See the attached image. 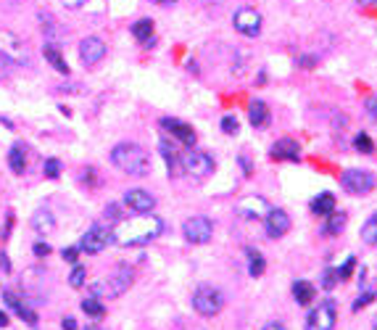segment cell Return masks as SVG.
<instances>
[{"label":"cell","instance_id":"1","mask_svg":"<svg viewBox=\"0 0 377 330\" xmlns=\"http://www.w3.org/2000/svg\"><path fill=\"white\" fill-rule=\"evenodd\" d=\"M164 233V220H158L154 214H135L132 220H119L111 227L114 243L130 248V246H142L151 243Z\"/></svg>","mask_w":377,"mask_h":330},{"label":"cell","instance_id":"2","mask_svg":"<svg viewBox=\"0 0 377 330\" xmlns=\"http://www.w3.org/2000/svg\"><path fill=\"white\" fill-rule=\"evenodd\" d=\"M111 164L130 177H145L151 172V154L138 143H119L111 151Z\"/></svg>","mask_w":377,"mask_h":330},{"label":"cell","instance_id":"3","mask_svg":"<svg viewBox=\"0 0 377 330\" xmlns=\"http://www.w3.org/2000/svg\"><path fill=\"white\" fill-rule=\"evenodd\" d=\"M222 307H224V296L219 288H214V285H198L193 291V309L198 315H203V317H214Z\"/></svg>","mask_w":377,"mask_h":330},{"label":"cell","instance_id":"4","mask_svg":"<svg viewBox=\"0 0 377 330\" xmlns=\"http://www.w3.org/2000/svg\"><path fill=\"white\" fill-rule=\"evenodd\" d=\"M341 185L346 193H351V196H364L369 190L377 185V180L372 172H367V169H348V172H343L341 175Z\"/></svg>","mask_w":377,"mask_h":330},{"label":"cell","instance_id":"5","mask_svg":"<svg viewBox=\"0 0 377 330\" xmlns=\"http://www.w3.org/2000/svg\"><path fill=\"white\" fill-rule=\"evenodd\" d=\"M182 236L188 243L193 246H203V243H209L214 236V222L209 217H190L188 222L182 224Z\"/></svg>","mask_w":377,"mask_h":330},{"label":"cell","instance_id":"6","mask_svg":"<svg viewBox=\"0 0 377 330\" xmlns=\"http://www.w3.org/2000/svg\"><path fill=\"white\" fill-rule=\"evenodd\" d=\"M111 241H114V236H111V230H108L106 224H93L82 236V241H80L77 248H80L82 254H101Z\"/></svg>","mask_w":377,"mask_h":330},{"label":"cell","instance_id":"7","mask_svg":"<svg viewBox=\"0 0 377 330\" xmlns=\"http://www.w3.org/2000/svg\"><path fill=\"white\" fill-rule=\"evenodd\" d=\"M0 59L11 61V64H27L29 61L24 43L8 29H0Z\"/></svg>","mask_w":377,"mask_h":330},{"label":"cell","instance_id":"8","mask_svg":"<svg viewBox=\"0 0 377 330\" xmlns=\"http://www.w3.org/2000/svg\"><path fill=\"white\" fill-rule=\"evenodd\" d=\"M132 280H135V272H132L130 264H119L117 270L108 275L106 285L101 283V288H103V296H108V299H117V296H121L127 288H130Z\"/></svg>","mask_w":377,"mask_h":330},{"label":"cell","instance_id":"9","mask_svg":"<svg viewBox=\"0 0 377 330\" xmlns=\"http://www.w3.org/2000/svg\"><path fill=\"white\" fill-rule=\"evenodd\" d=\"M335 322H338V309L332 299L322 301L309 312V330H335Z\"/></svg>","mask_w":377,"mask_h":330},{"label":"cell","instance_id":"10","mask_svg":"<svg viewBox=\"0 0 377 330\" xmlns=\"http://www.w3.org/2000/svg\"><path fill=\"white\" fill-rule=\"evenodd\" d=\"M182 166L190 177L195 180H209L214 175V159L203 151H190L185 159H182Z\"/></svg>","mask_w":377,"mask_h":330},{"label":"cell","instance_id":"11","mask_svg":"<svg viewBox=\"0 0 377 330\" xmlns=\"http://www.w3.org/2000/svg\"><path fill=\"white\" fill-rule=\"evenodd\" d=\"M232 24L240 35L246 37H259L261 32V13L256 8H237L232 16Z\"/></svg>","mask_w":377,"mask_h":330},{"label":"cell","instance_id":"12","mask_svg":"<svg viewBox=\"0 0 377 330\" xmlns=\"http://www.w3.org/2000/svg\"><path fill=\"white\" fill-rule=\"evenodd\" d=\"M124 206H127L132 214H151L156 206V199L148 193V190L132 188L124 193Z\"/></svg>","mask_w":377,"mask_h":330},{"label":"cell","instance_id":"13","mask_svg":"<svg viewBox=\"0 0 377 330\" xmlns=\"http://www.w3.org/2000/svg\"><path fill=\"white\" fill-rule=\"evenodd\" d=\"M103 56H106V43L101 37H84L82 43H80V59H82L84 66L101 64Z\"/></svg>","mask_w":377,"mask_h":330},{"label":"cell","instance_id":"14","mask_svg":"<svg viewBox=\"0 0 377 330\" xmlns=\"http://www.w3.org/2000/svg\"><path fill=\"white\" fill-rule=\"evenodd\" d=\"M269 203L264 196H246V199L237 203V214L246 217V220H264L269 214Z\"/></svg>","mask_w":377,"mask_h":330},{"label":"cell","instance_id":"15","mask_svg":"<svg viewBox=\"0 0 377 330\" xmlns=\"http://www.w3.org/2000/svg\"><path fill=\"white\" fill-rule=\"evenodd\" d=\"M264 230L269 238H283L290 230V217L285 209H269V214L264 217Z\"/></svg>","mask_w":377,"mask_h":330},{"label":"cell","instance_id":"16","mask_svg":"<svg viewBox=\"0 0 377 330\" xmlns=\"http://www.w3.org/2000/svg\"><path fill=\"white\" fill-rule=\"evenodd\" d=\"M161 127H164L166 132H172V138L175 141H179L182 145H195V130L190 127V124H185V122H179V119H172V117H164L161 119Z\"/></svg>","mask_w":377,"mask_h":330},{"label":"cell","instance_id":"17","mask_svg":"<svg viewBox=\"0 0 377 330\" xmlns=\"http://www.w3.org/2000/svg\"><path fill=\"white\" fill-rule=\"evenodd\" d=\"M3 304L11 309L16 317H22L27 325H37V315L29 307H27V304H24L22 299L13 294V291H3Z\"/></svg>","mask_w":377,"mask_h":330},{"label":"cell","instance_id":"18","mask_svg":"<svg viewBox=\"0 0 377 330\" xmlns=\"http://www.w3.org/2000/svg\"><path fill=\"white\" fill-rule=\"evenodd\" d=\"M272 159H277V162H298V156H301V148H298V143L293 138H283V141H277L272 145Z\"/></svg>","mask_w":377,"mask_h":330},{"label":"cell","instance_id":"19","mask_svg":"<svg viewBox=\"0 0 377 330\" xmlns=\"http://www.w3.org/2000/svg\"><path fill=\"white\" fill-rule=\"evenodd\" d=\"M161 156L166 159V172L172 177H179L182 172H185V166H182V159H179V154H177V148L172 145L169 141H161Z\"/></svg>","mask_w":377,"mask_h":330},{"label":"cell","instance_id":"20","mask_svg":"<svg viewBox=\"0 0 377 330\" xmlns=\"http://www.w3.org/2000/svg\"><path fill=\"white\" fill-rule=\"evenodd\" d=\"M248 119H251V124L256 127V130H264L267 124H269V108H267V103L264 101H251L248 103Z\"/></svg>","mask_w":377,"mask_h":330},{"label":"cell","instance_id":"21","mask_svg":"<svg viewBox=\"0 0 377 330\" xmlns=\"http://www.w3.org/2000/svg\"><path fill=\"white\" fill-rule=\"evenodd\" d=\"M32 227H35V233H40V236H50L53 230H56V217H53V212L50 209H37L35 217H32Z\"/></svg>","mask_w":377,"mask_h":330},{"label":"cell","instance_id":"22","mask_svg":"<svg viewBox=\"0 0 377 330\" xmlns=\"http://www.w3.org/2000/svg\"><path fill=\"white\" fill-rule=\"evenodd\" d=\"M8 166H11L13 175H24L27 172V151H24L22 143H13L11 151H8Z\"/></svg>","mask_w":377,"mask_h":330},{"label":"cell","instance_id":"23","mask_svg":"<svg viewBox=\"0 0 377 330\" xmlns=\"http://www.w3.org/2000/svg\"><path fill=\"white\" fill-rule=\"evenodd\" d=\"M314 294H317V288L309 283V280H295L293 283V299L298 304L309 307V304L314 301Z\"/></svg>","mask_w":377,"mask_h":330},{"label":"cell","instance_id":"24","mask_svg":"<svg viewBox=\"0 0 377 330\" xmlns=\"http://www.w3.org/2000/svg\"><path fill=\"white\" fill-rule=\"evenodd\" d=\"M43 53H45L47 64H50V66H53L56 71H59V74H69V64H66V59L61 56L59 48H56V45H45V50H43Z\"/></svg>","mask_w":377,"mask_h":330},{"label":"cell","instance_id":"25","mask_svg":"<svg viewBox=\"0 0 377 330\" xmlns=\"http://www.w3.org/2000/svg\"><path fill=\"white\" fill-rule=\"evenodd\" d=\"M246 257H248V272H251V278H259V275H264V270H267V261H264V257H261L259 251H256L253 246H248Z\"/></svg>","mask_w":377,"mask_h":330},{"label":"cell","instance_id":"26","mask_svg":"<svg viewBox=\"0 0 377 330\" xmlns=\"http://www.w3.org/2000/svg\"><path fill=\"white\" fill-rule=\"evenodd\" d=\"M132 35H135V40L138 43H151L154 40V22L151 19H140V22H135L132 24Z\"/></svg>","mask_w":377,"mask_h":330},{"label":"cell","instance_id":"27","mask_svg":"<svg viewBox=\"0 0 377 330\" xmlns=\"http://www.w3.org/2000/svg\"><path fill=\"white\" fill-rule=\"evenodd\" d=\"M311 212L314 214H332L335 212V196H332V193H319L317 199L311 201Z\"/></svg>","mask_w":377,"mask_h":330},{"label":"cell","instance_id":"28","mask_svg":"<svg viewBox=\"0 0 377 330\" xmlns=\"http://www.w3.org/2000/svg\"><path fill=\"white\" fill-rule=\"evenodd\" d=\"M343 227H346V214L332 212V214H327V222L322 227V233H325V236H338Z\"/></svg>","mask_w":377,"mask_h":330},{"label":"cell","instance_id":"29","mask_svg":"<svg viewBox=\"0 0 377 330\" xmlns=\"http://www.w3.org/2000/svg\"><path fill=\"white\" fill-rule=\"evenodd\" d=\"M82 312L84 315H87V317H103V315H106V309H103V304H101V301H98V299H95V296H87V299H84L82 301Z\"/></svg>","mask_w":377,"mask_h":330},{"label":"cell","instance_id":"30","mask_svg":"<svg viewBox=\"0 0 377 330\" xmlns=\"http://www.w3.org/2000/svg\"><path fill=\"white\" fill-rule=\"evenodd\" d=\"M362 241L369 243V246H377V214H372L367 224L362 227Z\"/></svg>","mask_w":377,"mask_h":330},{"label":"cell","instance_id":"31","mask_svg":"<svg viewBox=\"0 0 377 330\" xmlns=\"http://www.w3.org/2000/svg\"><path fill=\"white\" fill-rule=\"evenodd\" d=\"M354 148L356 151H362V154H372L375 151V145H372V141H369V135H364V132H359L354 138Z\"/></svg>","mask_w":377,"mask_h":330},{"label":"cell","instance_id":"32","mask_svg":"<svg viewBox=\"0 0 377 330\" xmlns=\"http://www.w3.org/2000/svg\"><path fill=\"white\" fill-rule=\"evenodd\" d=\"M84 275H87V272H84L82 264H74V270H71V275H69V285H71V288H82V285H84Z\"/></svg>","mask_w":377,"mask_h":330},{"label":"cell","instance_id":"33","mask_svg":"<svg viewBox=\"0 0 377 330\" xmlns=\"http://www.w3.org/2000/svg\"><path fill=\"white\" fill-rule=\"evenodd\" d=\"M354 267H356V259L354 257H348V259L343 261V267H338V272H335V275H338V280H346V278L354 272Z\"/></svg>","mask_w":377,"mask_h":330},{"label":"cell","instance_id":"34","mask_svg":"<svg viewBox=\"0 0 377 330\" xmlns=\"http://www.w3.org/2000/svg\"><path fill=\"white\" fill-rule=\"evenodd\" d=\"M59 175H61V162H59V159H47V162H45V177L56 180Z\"/></svg>","mask_w":377,"mask_h":330},{"label":"cell","instance_id":"35","mask_svg":"<svg viewBox=\"0 0 377 330\" xmlns=\"http://www.w3.org/2000/svg\"><path fill=\"white\" fill-rule=\"evenodd\" d=\"M372 299H375V294H372V291H364V294H362V296H359V299L354 301V312H359L362 307H367V304H369Z\"/></svg>","mask_w":377,"mask_h":330},{"label":"cell","instance_id":"36","mask_svg":"<svg viewBox=\"0 0 377 330\" xmlns=\"http://www.w3.org/2000/svg\"><path fill=\"white\" fill-rule=\"evenodd\" d=\"M222 130L227 132V135H232V132H237V122H235V117H224V119H222Z\"/></svg>","mask_w":377,"mask_h":330},{"label":"cell","instance_id":"37","mask_svg":"<svg viewBox=\"0 0 377 330\" xmlns=\"http://www.w3.org/2000/svg\"><path fill=\"white\" fill-rule=\"evenodd\" d=\"M367 114L377 122V95H369V98H367Z\"/></svg>","mask_w":377,"mask_h":330},{"label":"cell","instance_id":"38","mask_svg":"<svg viewBox=\"0 0 377 330\" xmlns=\"http://www.w3.org/2000/svg\"><path fill=\"white\" fill-rule=\"evenodd\" d=\"M77 254H80V248H64L61 251V257L66 261H71V264H77Z\"/></svg>","mask_w":377,"mask_h":330},{"label":"cell","instance_id":"39","mask_svg":"<svg viewBox=\"0 0 377 330\" xmlns=\"http://www.w3.org/2000/svg\"><path fill=\"white\" fill-rule=\"evenodd\" d=\"M35 254H37V257H47V254H50V246H47L45 241H37V243H35Z\"/></svg>","mask_w":377,"mask_h":330},{"label":"cell","instance_id":"40","mask_svg":"<svg viewBox=\"0 0 377 330\" xmlns=\"http://www.w3.org/2000/svg\"><path fill=\"white\" fill-rule=\"evenodd\" d=\"M61 328H64V330H77V320H74V317H64Z\"/></svg>","mask_w":377,"mask_h":330},{"label":"cell","instance_id":"41","mask_svg":"<svg viewBox=\"0 0 377 330\" xmlns=\"http://www.w3.org/2000/svg\"><path fill=\"white\" fill-rule=\"evenodd\" d=\"M335 278H338V275H332V270L325 272V288H332V285H335Z\"/></svg>","mask_w":377,"mask_h":330},{"label":"cell","instance_id":"42","mask_svg":"<svg viewBox=\"0 0 377 330\" xmlns=\"http://www.w3.org/2000/svg\"><path fill=\"white\" fill-rule=\"evenodd\" d=\"M261 330H285V325H283V322H267Z\"/></svg>","mask_w":377,"mask_h":330},{"label":"cell","instance_id":"43","mask_svg":"<svg viewBox=\"0 0 377 330\" xmlns=\"http://www.w3.org/2000/svg\"><path fill=\"white\" fill-rule=\"evenodd\" d=\"M240 166H243L246 175H251V162H248V156H240Z\"/></svg>","mask_w":377,"mask_h":330},{"label":"cell","instance_id":"44","mask_svg":"<svg viewBox=\"0 0 377 330\" xmlns=\"http://www.w3.org/2000/svg\"><path fill=\"white\" fill-rule=\"evenodd\" d=\"M6 325H8V315L0 309V328H6Z\"/></svg>","mask_w":377,"mask_h":330},{"label":"cell","instance_id":"45","mask_svg":"<svg viewBox=\"0 0 377 330\" xmlns=\"http://www.w3.org/2000/svg\"><path fill=\"white\" fill-rule=\"evenodd\" d=\"M301 66H314V59H309V56L306 59H301Z\"/></svg>","mask_w":377,"mask_h":330},{"label":"cell","instance_id":"46","mask_svg":"<svg viewBox=\"0 0 377 330\" xmlns=\"http://www.w3.org/2000/svg\"><path fill=\"white\" fill-rule=\"evenodd\" d=\"M362 6H372V3H377V0H359Z\"/></svg>","mask_w":377,"mask_h":330},{"label":"cell","instance_id":"47","mask_svg":"<svg viewBox=\"0 0 377 330\" xmlns=\"http://www.w3.org/2000/svg\"><path fill=\"white\" fill-rule=\"evenodd\" d=\"M154 3H161V6H166V3H177V0H154Z\"/></svg>","mask_w":377,"mask_h":330},{"label":"cell","instance_id":"48","mask_svg":"<svg viewBox=\"0 0 377 330\" xmlns=\"http://www.w3.org/2000/svg\"><path fill=\"white\" fill-rule=\"evenodd\" d=\"M82 330H101V328H95V325H90V328H82Z\"/></svg>","mask_w":377,"mask_h":330},{"label":"cell","instance_id":"49","mask_svg":"<svg viewBox=\"0 0 377 330\" xmlns=\"http://www.w3.org/2000/svg\"><path fill=\"white\" fill-rule=\"evenodd\" d=\"M375 330H377V317H375Z\"/></svg>","mask_w":377,"mask_h":330}]
</instances>
